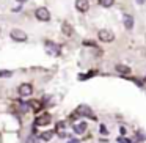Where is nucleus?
<instances>
[{"instance_id": "nucleus-1", "label": "nucleus", "mask_w": 146, "mask_h": 143, "mask_svg": "<svg viewBox=\"0 0 146 143\" xmlns=\"http://www.w3.org/2000/svg\"><path fill=\"white\" fill-rule=\"evenodd\" d=\"M35 16L38 21H42V22H47V21H50V13H49L47 8H38V10L35 11Z\"/></svg>"}, {"instance_id": "nucleus-2", "label": "nucleus", "mask_w": 146, "mask_h": 143, "mask_svg": "<svg viewBox=\"0 0 146 143\" xmlns=\"http://www.w3.org/2000/svg\"><path fill=\"white\" fill-rule=\"evenodd\" d=\"M10 36H11V39H14V41H17V43L27 41V33H24L22 30H19V29L11 30V32H10Z\"/></svg>"}, {"instance_id": "nucleus-3", "label": "nucleus", "mask_w": 146, "mask_h": 143, "mask_svg": "<svg viewBox=\"0 0 146 143\" xmlns=\"http://www.w3.org/2000/svg\"><path fill=\"white\" fill-rule=\"evenodd\" d=\"M98 38L101 39L102 43H111L115 39V35H113V32H110V30H99V33H98Z\"/></svg>"}, {"instance_id": "nucleus-4", "label": "nucleus", "mask_w": 146, "mask_h": 143, "mask_svg": "<svg viewBox=\"0 0 146 143\" xmlns=\"http://www.w3.org/2000/svg\"><path fill=\"white\" fill-rule=\"evenodd\" d=\"M46 51H47V54L58 57L60 52H61V47L58 44H55V43H52V41H46Z\"/></svg>"}, {"instance_id": "nucleus-5", "label": "nucleus", "mask_w": 146, "mask_h": 143, "mask_svg": "<svg viewBox=\"0 0 146 143\" xmlns=\"http://www.w3.org/2000/svg\"><path fill=\"white\" fill-rule=\"evenodd\" d=\"M50 121H52L50 113H44V115H39V116L36 118L35 124H36V126H46V124H49Z\"/></svg>"}, {"instance_id": "nucleus-6", "label": "nucleus", "mask_w": 146, "mask_h": 143, "mask_svg": "<svg viewBox=\"0 0 146 143\" xmlns=\"http://www.w3.org/2000/svg\"><path fill=\"white\" fill-rule=\"evenodd\" d=\"M76 8L80 13H86L90 10V2L88 0H76Z\"/></svg>"}, {"instance_id": "nucleus-7", "label": "nucleus", "mask_w": 146, "mask_h": 143, "mask_svg": "<svg viewBox=\"0 0 146 143\" xmlns=\"http://www.w3.org/2000/svg\"><path fill=\"white\" fill-rule=\"evenodd\" d=\"M32 93H33V86L30 85V83H22V85L19 86V94L24 96V98H25V96H30Z\"/></svg>"}, {"instance_id": "nucleus-8", "label": "nucleus", "mask_w": 146, "mask_h": 143, "mask_svg": "<svg viewBox=\"0 0 146 143\" xmlns=\"http://www.w3.org/2000/svg\"><path fill=\"white\" fill-rule=\"evenodd\" d=\"M76 113H82V115H85V116L96 118L94 115H93V110L88 107V105H79V107H77V112H76Z\"/></svg>"}, {"instance_id": "nucleus-9", "label": "nucleus", "mask_w": 146, "mask_h": 143, "mask_svg": "<svg viewBox=\"0 0 146 143\" xmlns=\"http://www.w3.org/2000/svg\"><path fill=\"white\" fill-rule=\"evenodd\" d=\"M123 22H124V27H126L127 30H132V27H133V17L130 16V14H124V16H123Z\"/></svg>"}, {"instance_id": "nucleus-10", "label": "nucleus", "mask_w": 146, "mask_h": 143, "mask_svg": "<svg viewBox=\"0 0 146 143\" xmlns=\"http://www.w3.org/2000/svg\"><path fill=\"white\" fill-rule=\"evenodd\" d=\"M29 105H30V108H33L35 112H39L42 108V102L38 101V99H32V101H29Z\"/></svg>"}, {"instance_id": "nucleus-11", "label": "nucleus", "mask_w": 146, "mask_h": 143, "mask_svg": "<svg viewBox=\"0 0 146 143\" xmlns=\"http://www.w3.org/2000/svg\"><path fill=\"white\" fill-rule=\"evenodd\" d=\"M85 130H86V123H83V121H82V123L74 124V132H76V134H79V135H80V134H83Z\"/></svg>"}, {"instance_id": "nucleus-12", "label": "nucleus", "mask_w": 146, "mask_h": 143, "mask_svg": "<svg viewBox=\"0 0 146 143\" xmlns=\"http://www.w3.org/2000/svg\"><path fill=\"white\" fill-rule=\"evenodd\" d=\"M61 32H63L66 36H71L74 33L72 32V27L69 25V22H63V25H61Z\"/></svg>"}, {"instance_id": "nucleus-13", "label": "nucleus", "mask_w": 146, "mask_h": 143, "mask_svg": "<svg viewBox=\"0 0 146 143\" xmlns=\"http://www.w3.org/2000/svg\"><path fill=\"white\" fill-rule=\"evenodd\" d=\"M115 69H116L119 74H129L130 72V68L126 66V65H116V66H115Z\"/></svg>"}, {"instance_id": "nucleus-14", "label": "nucleus", "mask_w": 146, "mask_h": 143, "mask_svg": "<svg viewBox=\"0 0 146 143\" xmlns=\"http://www.w3.org/2000/svg\"><path fill=\"white\" fill-rule=\"evenodd\" d=\"M54 130H46V132H42L41 134V137H39V138L41 140H44V142H49V140L52 138V137H54Z\"/></svg>"}, {"instance_id": "nucleus-15", "label": "nucleus", "mask_w": 146, "mask_h": 143, "mask_svg": "<svg viewBox=\"0 0 146 143\" xmlns=\"http://www.w3.org/2000/svg\"><path fill=\"white\" fill-rule=\"evenodd\" d=\"M113 3H115V0H99V5H101V7H105V8L111 7Z\"/></svg>"}, {"instance_id": "nucleus-16", "label": "nucleus", "mask_w": 146, "mask_h": 143, "mask_svg": "<svg viewBox=\"0 0 146 143\" xmlns=\"http://www.w3.org/2000/svg\"><path fill=\"white\" fill-rule=\"evenodd\" d=\"M13 72L11 71H0V77H11Z\"/></svg>"}, {"instance_id": "nucleus-17", "label": "nucleus", "mask_w": 146, "mask_h": 143, "mask_svg": "<svg viewBox=\"0 0 146 143\" xmlns=\"http://www.w3.org/2000/svg\"><path fill=\"white\" fill-rule=\"evenodd\" d=\"M101 132H102V134H108V130L105 129V126H104V124L101 126Z\"/></svg>"}, {"instance_id": "nucleus-18", "label": "nucleus", "mask_w": 146, "mask_h": 143, "mask_svg": "<svg viewBox=\"0 0 146 143\" xmlns=\"http://www.w3.org/2000/svg\"><path fill=\"white\" fill-rule=\"evenodd\" d=\"M68 143H79V140H76V138H72V140H69Z\"/></svg>"}, {"instance_id": "nucleus-19", "label": "nucleus", "mask_w": 146, "mask_h": 143, "mask_svg": "<svg viewBox=\"0 0 146 143\" xmlns=\"http://www.w3.org/2000/svg\"><path fill=\"white\" fill-rule=\"evenodd\" d=\"M145 2H146V0H137V3H140V5H143Z\"/></svg>"}, {"instance_id": "nucleus-20", "label": "nucleus", "mask_w": 146, "mask_h": 143, "mask_svg": "<svg viewBox=\"0 0 146 143\" xmlns=\"http://www.w3.org/2000/svg\"><path fill=\"white\" fill-rule=\"evenodd\" d=\"M16 2H19V3H25L27 0H16Z\"/></svg>"}]
</instances>
